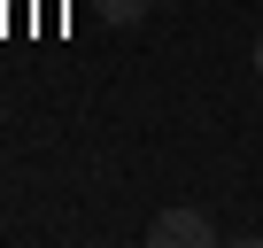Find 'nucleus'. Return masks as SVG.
Returning a JSON list of instances; mask_svg holds the SVG:
<instances>
[{"mask_svg": "<svg viewBox=\"0 0 263 248\" xmlns=\"http://www.w3.org/2000/svg\"><path fill=\"white\" fill-rule=\"evenodd\" d=\"M147 240L155 248H209L217 240V217H201V209H155Z\"/></svg>", "mask_w": 263, "mask_h": 248, "instance_id": "f257e3e1", "label": "nucleus"}, {"mask_svg": "<svg viewBox=\"0 0 263 248\" xmlns=\"http://www.w3.org/2000/svg\"><path fill=\"white\" fill-rule=\"evenodd\" d=\"M147 8H155V0H101V24H108V31H132Z\"/></svg>", "mask_w": 263, "mask_h": 248, "instance_id": "f03ea898", "label": "nucleus"}]
</instances>
